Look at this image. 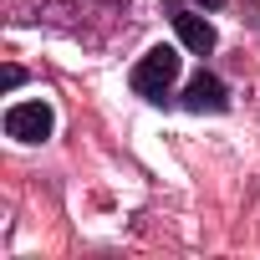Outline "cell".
I'll use <instances>...</instances> for the list:
<instances>
[{"label":"cell","instance_id":"obj_6","mask_svg":"<svg viewBox=\"0 0 260 260\" xmlns=\"http://www.w3.org/2000/svg\"><path fill=\"white\" fill-rule=\"evenodd\" d=\"M0 82H6V92H16V87H26V72H21V67L11 61L6 72H0Z\"/></svg>","mask_w":260,"mask_h":260},{"label":"cell","instance_id":"obj_5","mask_svg":"<svg viewBox=\"0 0 260 260\" xmlns=\"http://www.w3.org/2000/svg\"><path fill=\"white\" fill-rule=\"evenodd\" d=\"M56 133V112H51V102H11L6 107V138H16V143H46Z\"/></svg>","mask_w":260,"mask_h":260},{"label":"cell","instance_id":"obj_3","mask_svg":"<svg viewBox=\"0 0 260 260\" xmlns=\"http://www.w3.org/2000/svg\"><path fill=\"white\" fill-rule=\"evenodd\" d=\"M230 102H235V97H230V82H224L219 72H204V67H199V72L184 82V92L174 97V107H184V112H194V117H204V112L219 117V112H230Z\"/></svg>","mask_w":260,"mask_h":260},{"label":"cell","instance_id":"obj_7","mask_svg":"<svg viewBox=\"0 0 260 260\" xmlns=\"http://www.w3.org/2000/svg\"><path fill=\"white\" fill-rule=\"evenodd\" d=\"M97 6L112 11V16H127V11H133V0H97Z\"/></svg>","mask_w":260,"mask_h":260},{"label":"cell","instance_id":"obj_1","mask_svg":"<svg viewBox=\"0 0 260 260\" xmlns=\"http://www.w3.org/2000/svg\"><path fill=\"white\" fill-rule=\"evenodd\" d=\"M179 67H184V56H179V46H148L138 61H133V72H127V87H133V97H143V102H153V107H169L179 92H174V82H179Z\"/></svg>","mask_w":260,"mask_h":260},{"label":"cell","instance_id":"obj_2","mask_svg":"<svg viewBox=\"0 0 260 260\" xmlns=\"http://www.w3.org/2000/svg\"><path fill=\"white\" fill-rule=\"evenodd\" d=\"M87 6H97V0H87ZM87 6H77V0H11V26H51V31L97 41L92 21L82 16Z\"/></svg>","mask_w":260,"mask_h":260},{"label":"cell","instance_id":"obj_4","mask_svg":"<svg viewBox=\"0 0 260 260\" xmlns=\"http://www.w3.org/2000/svg\"><path fill=\"white\" fill-rule=\"evenodd\" d=\"M164 16H169V26L179 31V41H184V51H189V56H209V51L219 46V31L204 21V11H199V6L164 0Z\"/></svg>","mask_w":260,"mask_h":260},{"label":"cell","instance_id":"obj_8","mask_svg":"<svg viewBox=\"0 0 260 260\" xmlns=\"http://www.w3.org/2000/svg\"><path fill=\"white\" fill-rule=\"evenodd\" d=\"M199 11H224V0H194Z\"/></svg>","mask_w":260,"mask_h":260}]
</instances>
